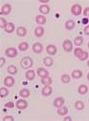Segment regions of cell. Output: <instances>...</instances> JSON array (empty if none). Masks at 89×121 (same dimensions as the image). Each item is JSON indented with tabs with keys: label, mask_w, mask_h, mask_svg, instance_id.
I'll use <instances>...</instances> for the list:
<instances>
[{
	"label": "cell",
	"mask_w": 89,
	"mask_h": 121,
	"mask_svg": "<svg viewBox=\"0 0 89 121\" xmlns=\"http://www.w3.org/2000/svg\"><path fill=\"white\" fill-rule=\"evenodd\" d=\"M34 62H33V59L31 57H29V56H25L21 59V61H20V66L22 67V69H30V68H32Z\"/></svg>",
	"instance_id": "6da1fadb"
},
{
	"label": "cell",
	"mask_w": 89,
	"mask_h": 121,
	"mask_svg": "<svg viewBox=\"0 0 89 121\" xmlns=\"http://www.w3.org/2000/svg\"><path fill=\"white\" fill-rule=\"evenodd\" d=\"M64 102H65L64 98H63V97H61V96H59V97H56V98H55V99H54L53 105H54V107H56V108H59V107L63 106Z\"/></svg>",
	"instance_id": "8992f818"
},
{
	"label": "cell",
	"mask_w": 89,
	"mask_h": 121,
	"mask_svg": "<svg viewBox=\"0 0 89 121\" xmlns=\"http://www.w3.org/2000/svg\"><path fill=\"white\" fill-rule=\"evenodd\" d=\"M62 48H63V50H64L66 52H72V50H73V43L71 42V40L66 39V40H64L63 43H62Z\"/></svg>",
	"instance_id": "3957f363"
},
{
	"label": "cell",
	"mask_w": 89,
	"mask_h": 121,
	"mask_svg": "<svg viewBox=\"0 0 89 121\" xmlns=\"http://www.w3.org/2000/svg\"><path fill=\"white\" fill-rule=\"evenodd\" d=\"M14 118L11 115H7V116L3 117V121H14Z\"/></svg>",
	"instance_id": "8d00e7d4"
},
{
	"label": "cell",
	"mask_w": 89,
	"mask_h": 121,
	"mask_svg": "<svg viewBox=\"0 0 89 121\" xmlns=\"http://www.w3.org/2000/svg\"><path fill=\"white\" fill-rule=\"evenodd\" d=\"M75 108H76L77 110H79V111H81V110L84 109V103H83L82 101H80V100L76 101V103H75Z\"/></svg>",
	"instance_id": "f1b7e54d"
},
{
	"label": "cell",
	"mask_w": 89,
	"mask_h": 121,
	"mask_svg": "<svg viewBox=\"0 0 89 121\" xmlns=\"http://www.w3.org/2000/svg\"><path fill=\"white\" fill-rule=\"evenodd\" d=\"M46 52H47L49 55H51V56L55 55V54L56 53V47L55 45H53V44L48 45V46L46 47Z\"/></svg>",
	"instance_id": "ba28073f"
},
{
	"label": "cell",
	"mask_w": 89,
	"mask_h": 121,
	"mask_svg": "<svg viewBox=\"0 0 89 121\" xmlns=\"http://www.w3.org/2000/svg\"><path fill=\"white\" fill-rule=\"evenodd\" d=\"M52 93H53V89H52V87L50 85L45 86L41 91V94H42L43 96H49V95H52Z\"/></svg>",
	"instance_id": "9c48e42d"
},
{
	"label": "cell",
	"mask_w": 89,
	"mask_h": 121,
	"mask_svg": "<svg viewBox=\"0 0 89 121\" xmlns=\"http://www.w3.org/2000/svg\"><path fill=\"white\" fill-rule=\"evenodd\" d=\"M5 54L10 58H14L17 56V50L15 48H8L5 51Z\"/></svg>",
	"instance_id": "277c9868"
},
{
	"label": "cell",
	"mask_w": 89,
	"mask_h": 121,
	"mask_svg": "<svg viewBox=\"0 0 89 121\" xmlns=\"http://www.w3.org/2000/svg\"><path fill=\"white\" fill-rule=\"evenodd\" d=\"M30 95H31V92H30L29 89H21L20 92H19V95L23 98H27L30 96Z\"/></svg>",
	"instance_id": "ac0fdd59"
},
{
	"label": "cell",
	"mask_w": 89,
	"mask_h": 121,
	"mask_svg": "<svg viewBox=\"0 0 89 121\" xmlns=\"http://www.w3.org/2000/svg\"><path fill=\"white\" fill-rule=\"evenodd\" d=\"M9 95V90L2 87L1 89H0V96H1V98H5Z\"/></svg>",
	"instance_id": "d4e9b609"
},
{
	"label": "cell",
	"mask_w": 89,
	"mask_h": 121,
	"mask_svg": "<svg viewBox=\"0 0 89 121\" xmlns=\"http://www.w3.org/2000/svg\"><path fill=\"white\" fill-rule=\"evenodd\" d=\"M87 65H88V67H89V61H87Z\"/></svg>",
	"instance_id": "ee69618b"
},
{
	"label": "cell",
	"mask_w": 89,
	"mask_h": 121,
	"mask_svg": "<svg viewBox=\"0 0 89 121\" xmlns=\"http://www.w3.org/2000/svg\"><path fill=\"white\" fill-rule=\"evenodd\" d=\"M32 49H33V52H36V53H41L42 51H43V47H42L41 43H39V42L35 43V44L33 45Z\"/></svg>",
	"instance_id": "8fae6325"
},
{
	"label": "cell",
	"mask_w": 89,
	"mask_h": 121,
	"mask_svg": "<svg viewBox=\"0 0 89 121\" xmlns=\"http://www.w3.org/2000/svg\"><path fill=\"white\" fill-rule=\"evenodd\" d=\"M87 92H88V87H87L86 85L81 84V85H80V86L78 87V93H79L80 95H84Z\"/></svg>",
	"instance_id": "2e32d148"
},
{
	"label": "cell",
	"mask_w": 89,
	"mask_h": 121,
	"mask_svg": "<svg viewBox=\"0 0 89 121\" xmlns=\"http://www.w3.org/2000/svg\"><path fill=\"white\" fill-rule=\"evenodd\" d=\"M87 47H88V48H89V42H88V44H87Z\"/></svg>",
	"instance_id": "f6af8a7d"
},
{
	"label": "cell",
	"mask_w": 89,
	"mask_h": 121,
	"mask_svg": "<svg viewBox=\"0 0 89 121\" xmlns=\"http://www.w3.org/2000/svg\"><path fill=\"white\" fill-rule=\"evenodd\" d=\"M0 61H1V63H0V67H3V65H4V63L6 62V60H5V58L4 57H1V58H0Z\"/></svg>",
	"instance_id": "f35d334b"
},
{
	"label": "cell",
	"mask_w": 89,
	"mask_h": 121,
	"mask_svg": "<svg viewBox=\"0 0 89 121\" xmlns=\"http://www.w3.org/2000/svg\"><path fill=\"white\" fill-rule=\"evenodd\" d=\"M7 71H8V73H9L10 74H13V75H14V74L17 73V68H16L14 65H10V66L8 67Z\"/></svg>",
	"instance_id": "4316f807"
},
{
	"label": "cell",
	"mask_w": 89,
	"mask_h": 121,
	"mask_svg": "<svg viewBox=\"0 0 89 121\" xmlns=\"http://www.w3.org/2000/svg\"><path fill=\"white\" fill-rule=\"evenodd\" d=\"M39 12L42 15H45V14H48L50 13V7L48 5H41L39 7Z\"/></svg>",
	"instance_id": "d6986e66"
},
{
	"label": "cell",
	"mask_w": 89,
	"mask_h": 121,
	"mask_svg": "<svg viewBox=\"0 0 89 121\" xmlns=\"http://www.w3.org/2000/svg\"><path fill=\"white\" fill-rule=\"evenodd\" d=\"M71 75H72V77L74 79H80L82 76V72L80 71V70H75V71L72 72V74Z\"/></svg>",
	"instance_id": "603a6c76"
},
{
	"label": "cell",
	"mask_w": 89,
	"mask_h": 121,
	"mask_svg": "<svg viewBox=\"0 0 89 121\" xmlns=\"http://www.w3.org/2000/svg\"><path fill=\"white\" fill-rule=\"evenodd\" d=\"M83 31H84V34H85L86 35H89V25H87V26L84 28Z\"/></svg>",
	"instance_id": "74e56055"
},
{
	"label": "cell",
	"mask_w": 89,
	"mask_h": 121,
	"mask_svg": "<svg viewBox=\"0 0 89 121\" xmlns=\"http://www.w3.org/2000/svg\"><path fill=\"white\" fill-rule=\"evenodd\" d=\"M87 79H88V81H89V73H87Z\"/></svg>",
	"instance_id": "7bdbcfd3"
},
{
	"label": "cell",
	"mask_w": 89,
	"mask_h": 121,
	"mask_svg": "<svg viewBox=\"0 0 89 121\" xmlns=\"http://www.w3.org/2000/svg\"><path fill=\"white\" fill-rule=\"evenodd\" d=\"M82 43H83V38L81 37V36H78V37H76L75 38V40H74V44L76 45V46H81L82 45Z\"/></svg>",
	"instance_id": "f546056e"
},
{
	"label": "cell",
	"mask_w": 89,
	"mask_h": 121,
	"mask_svg": "<svg viewBox=\"0 0 89 121\" xmlns=\"http://www.w3.org/2000/svg\"><path fill=\"white\" fill-rule=\"evenodd\" d=\"M82 13H83L84 17L88 18V17H89V7H86V8H84V10L82 11Z\"/></svg>",
	"instance_id": "d590c367"
},
{
	"label": "cell",
	"mask_w": 89,
	"mask_h": 121,
	"mask_svg": "<svg viewBox=\"0 0 89 121\" xmlns=\"http://www.w3.org/2000/svg\"><path fill=\"white\" fill-rule=\"evenodd\" d=\"M8 23L9 22H7L6 19H4L3 17L0 18V28H1V29H5L7 27V25H8Z\"/></svg>",
	"instance_id": "d6a6232c"
},
{
	"label": "cell",
	"mask_w": 89,
	"mask_h": 121,
	"mask_svg": "<svg viewBox=\"0 0 89 121\" xmlns=\"http://www.w3.org/2000/svg\"><path fill=\"white\" fill-rule=\"evenodd\" d=\"M16 35H18V36H20V37H23V36H25L26 35H27V30H26V28L25 27H22V26H20V27H18L17 29H16Z\"/></svg>",
	"instance_id": "5bb4252c"
},
{
	"label": "cell",
	"mask_w": 89,
	"mask_h": 121,
	"mask_svg": "<svg viewBox=\"0 0 89 121\" xmlns=\"http://www.w3.org/2000/svg\"><path fill=\"white\" fill-rule=\"evenodd\" d=\"M15 107H16L17 109H19V110H25V109H27V107H28V103H27V101L24 100V99H19V100L16 101Z\"/></svg>",
	"instance_id": "5b68a950"
},
{
	"label": "cell",
	"mask_w": 89,
	"mask_h": 121,
	"mask_svg": "<svg viewBox=\"0 0 89 121\" xmlns=\"http://www.w3.org/2000/svg\"><path fill=\"white\" fill-rule=\"evenodd\" d=\"M63 120H64V121H71L72 118H71L70 116H65V117L63 118Z\"/></svg>",
	"instance_id": "60d3db41"
},
{
	"label": "cell",
	"mask_w": 89,
	"mask_h": 121,
	"mask_svg": "<svg viewBox=\"0 0 89 121\" xmlns=\"http://www.w3.org/2000/svg\"><path fill=\"white\" fill-rule=\"evenodd\" d=\"M68 113V108L67 107H64V106H61V107H59L57 108V114L58 115H66Z\"/></svg>",
	"instance_id": "44dd1931"
},
{
	"label": "cell",
	"mask_w": 89,
	"mask_h": 121,
	"mask_svg": "<svg viewBox=\"0 0 89 121\" xmlns=\"http://www.w3.org/2000/svg\"><path fill=\"white\" fill-rule=\"evenodd\" d=\"M82 24H87V23H89V20H88V18H86V17H84L83 19H82Z\"/></svg>",
	"instance_id": "ab89813d"
},
{
	"label": "cell",
	"mask_w": 89,
	"mask_h": 121,
	"mask_svg": "<svg viewBox=\"0 0 89 121\" xmlns=\"http://www.w3.org/2000/svg\"><path fill=\"white\" fill-rule=\"evenodd\" d=\"M82 52H83V50H82L81 48H80V47H77V48L74 50V55H75L76 57H78V58L81 55Z\"/></svg>",
	"instance_id": "4dcf8cb0"
},
{
	"label": "cell",
	"mask_w": 89,
	"mask_h": 121,
	"mask_svg": "<svg viewBox=\"0 0 89 121\" xmlns=\"http://www.w3.org/2000/svg\"><path fill=\"white\" fill-rule=\"evenodd\" d=\"M41 83H42L43 85H45V86H48V85L51 86V84H52V78H51L50 76L41 78Z\"/></svg>",
	"instance_id": "83f0119b"
},
{
	"label": "cell",
	"mask_w": 89,
	"mask_h": 121,
	"mask_svg": "<svg viewBox=\"0 0 89 121\" xmlns=\"http://www.w3.org/2000/svg\"><path fill=\"white\" fill-rule=\"evenodd\" d=\"M12 11V6L10 4H4L2 7H1V12H0V13H1L2 15H8Z\"/></svg>",
	"instance_id": "52a82bcc"
},
{
	"label": "cell",
	"mask_w": 89,
	"mask_h": 121,
	"mask_svg": "<svg viewBox=\"0 0 89 121\" xmlns=\"http://www.w3.org/2000/svg\"><path fill=\"white\" fill-rule=\"evenodd\" d=\"M35 76H36V73H35V71L34 70H28L25 73V77L27 80L29 81H32L35 79Z\"/></svg>",
	"instance_id": "4fadbf2b"
},
{
	"label": "cell",
	"mask_w": 89,
	"mask_h": 121,
	"mask_svg": "<svg viewBox=\"0 0 89 121\" xmlns=\"http://www.w3.org/2000/svg\"><path fill=\"white\" fill-rule=\"evenodd\" d=\"M14 29H15L14 24L13 22H9L8 25H7V27H6L4 30H5V32H6L7 34H12L13 32H14Z\"/></svg>",
	"instance_id": "ffe728a7"
},
{
	"label": "cell",
	"mask_w": 89,
	"mask_h": 121,
	"mask_svg": "<svg viewBox=\"0 0 89 121\" xmlns=\"http://www.w3.org/2000/svg\"><path fill=\"white\" fill-rule=\"evenodd\" d=\"M4 107H5V108H8V109H13V108H14V103L12 102V101H10V102L6 103V104L4 105Z\"/></svg>",
	"instance_id": "e575fe53"
},
{
	"label": "cell",
	"mask_w": 89,
	"mask_h": 121,
	"mask_svg": "<svg viewBox=\"0 0 89 121\" xmlns=\"http://www.w3.org/2000/svg\"><path fill=\"white\" fill-rule=\"evenodd\" d=\"M75 26H76V22H75L74 20H71V19H70V20H67V21L65 22V29L68 30V31L74 30Z\"/></svg>",
	"instance_id": "e0dca14e"
},
{
	"label": "cell",
	"mask_w": 89,
	"mask_h": 121,
	"mask_svg": "<svg viewBox=\"0 0 89 121\" xmlns=\"http://www.w3.org/2000/svg\"><path fill=\"white\" fill-rule=\"evenodd\" d=\"M36 21H37V23L38 25H44V24L46 23V17H45V15H42V14L37 15Z\"/></svg>",
	"instance_id": "7402d4cb"
},
{
	"label": "cell",
	"mask_w": 89,
	"mask_h": 121,
	"mask_svg": "<svg viewBox=\"0 0 89 121\" xmlns=\"http://www.w3.org/2000/svg\"><path fill=\"white\" fill-rule=\"evenodd\" d=\"M81 12H82V8L80 4H74L71 7V13L75 16H80L81 14Z\"/></svg>",
	"instance_id": "7a4b0ae2"
},
{
	"label": "cell",
	"mask_w": 89,
	"mask_h": 121,
	"mask_svg": "<svg viewBox=\"0 0 89 121\" xmlns=\"http://www.w3.org/2000/svg\"><path fill=\"white\" fill-rule=\"evenodd\" d=\"M44 33H45L44 28H43V27H40V26L37 27L36 30H35V35H36L37 37H41V36H43Z\"/></svg>",
	"instance_id": "9a60e30c"
},
{
	"label": "cell",
	"mask_w": 89,
	"mask_h": 121,
	"mask_svg": "<svg viewBox=\"0 0 89 121\" xmlns=\"http://www.w3.org/2000/svg\"><path fill=\"white\" fill-rule=\"evenodd\" d=\"M70 80H71V78H70V76L68 75V74H62L61 75V82L62 83H65V84H67V83H69L70 82Z\"/></svg>",
	"instance_id": "1f68e13d"
},
{
	"label": "cell",
	"mask_w": 89,
	"mask_h": 121,
	"mask_svg": "<svg viewBox=\"0 0 89 121\" xmlns=\"http://www.w3.org/2000/svg\"><path fill=\"white\" fill-rule=\"evenodd\" d=\"M37 75H38L40 78H44V77L49 76V72H48L47 70L43 69V68H38V69L37 70Z\"/></svg>",
	"instance_id": "7c38bea8"
},
{
	"label": "cell",
	"mask_w": 89,
	"mask_h": 121,
	"mask_svg": "<svg viewBox=\"0 0 89 121\" xmlns=\"http://www.w3.org/2000/svg\"><path fill=\"white\" fill-rule=\"evenodd\" d=\"M87 58H88V52H84V51L81 53V55L79 57V59L80 60V61H84V60H86Z\"/></svg>",
	"instance_id": "836d02e7"
},
{
	"label": "cell",
	"mask_w": 89,
	"mask_h": 121,
	"mask_svg": "<svg viewBox=\"0 0 89 121\" xmlns=\"http://www.w3.org/2000/svg\"><path fill=\"white\" fill-rule=\"evenodd\" d=\"M41 3H48V0H39Z\"/></svg>",
	"instance_id": "b9f144b4"
},
{
	"label": "cell",
	"mask_w": 89,
	"mask_h": 121,
	"mask_svg": "<svg viewBox=\"0 0 89 121\" xmlns=\"http://www.w3.org/2000/svg\"><path fill=\"white\" fill-rule=\"evenodd\" d=\"M14 83H15V81H14V78L13 76H7L4 79V84H5L6 87L11 88V87H13L14 85Z\"/></svg>",
	"instance_id": "30bf717a"
},
{
	"label": "cell",
	"mask_w": 89,
	"mask_h": 121,
	"mask_svg": "<svg viewBox=\"0 0 89 121\" xmlns=\"http://www.w3.org/2000/svg\"><path fill=\"white\" fill-rule=\"evenodd\" d=\"M29 49V44L27 42H21L19 45H18V50L20 52H25Z\"/></svg>",
	"instance_id": "484cf974"
},
{
	"label": "cell",
	"mask_w": 89,
	"mask_h": 121,
	"mask_svg": "<svg viewBox=\"0 0 89 121\" xmlns=\"http://www.w3.org/2000/svg\"><path fill=\"white\" fill-rule=\"evenodd\" d=\"M43 63L46 67H52L54 64V60L51 57H45L43 58Z\"/></svg>",
	"instance_id": "cb8c5ba5"
}]
</instances>
